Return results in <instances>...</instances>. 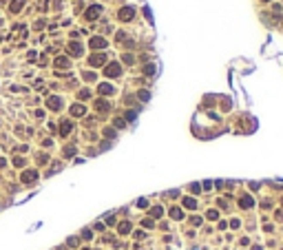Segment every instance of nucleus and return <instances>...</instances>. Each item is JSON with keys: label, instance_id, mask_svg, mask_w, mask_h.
Instances as JSON below:
<instances>
[{"label": "nucleus", "instance_id": "obj_1", "mask_svg": "<svg viewBox=\"0 0 283 250\" xmlns=\"http://www.w3.org/2000/svg\"><path fill=\"white\" fill-rule=\"evenodd\" d=\"M35 177H38L35 170H25V173H22V181H25V184L27 181H35Z\"/></svg>", "mask_w": 283, "mask_h": 250}, {"label": "nucleus", "instance_id": "obj_2", "mask_svg": "<svg viewBox=\"0 0 283 250\" xmlns=\"http://www.w3.org/2000/svg\"><path fill=\"white\" fill-rule=\"evenodd\" d=\"M106 75H119V66L117 64H111L109 69H106Z\"/></svg>", "mask_w": 283, "mask_h": 250}, {"label": "nucleus", "instance_id": "obj_3", "mask_svg": "<svg viewBox=\"0 0 283 250\" xmlns=\"http://www.w3.org/2000/svg\"><path fill=\"white\" fill-rule=\"evenodd\" d=\"M69 131H71V124H69V122H62V126H60V133H62V135H66Z\"/></svg>", "mask_w": 283, "mask_h": 250}, {"label": "nucleus", "instance_id": "obj_4", "mask_svg": "<svg viewBox=\"0 0 283 250\" xmlns=\"http://www.w3.org/2000/svg\"><path fill=\"white\" fill-rule=\"evenodd\" d=\"M91 44H93V47H95V49H100V47H104V44H106V42H104V40H102V38H93V42H91Z\"/></svg>", "mask_w": 283, "mask_h": 250}, {"label": "nucleus", "instance_id": "obj_5", "mask_svg": "<svg viewBox=\"0 0 283 250\" xmlns=\"http://www.w3.org/2000/svg\"><path fill=\"white\" fill-rule=\"evenodd\" d=\"M97 13H100V7H93V9H89V11H86V18H95Z\"/></svg>", "mask_w": 283, "mask_h": 250}, {"label": "nucleus", "instance_id": "obj_6", "mask_svg": "<svg viewBox=\"0 0 283 250\" xmlns=\"http://www.w3.org/2000/svg\"><path fill=\"white\" fill-rule=\"evenodd\" d=\"M104 62V55H93L91 58V64H102Z\"/></svg>", "mask_w": 283, "mask_h": 250}, {"label": "nucleus", "instance_id": "obj_7", "mask_svg": "<svg viewBox=\"0 0 283 250\" xmlns=\"http://www.w3.org/2000/svg\"><path fill=\"white\" fill-rule=\"evenodd\" d=\"M69 49H71V53H75V55H80V53H82V47H80V44H71Z\"/></svg>", "mask_w": 283, "mask_h": 250}, {"label": "nucleus", "instance_id": "obj_8", "mask_svg": "<svg viewBox=\"0 0 283 250\" xmlns=\"http://www.w3.org/2000/svg\"><path fill=\"white\" fill-rule=\"evenodd\" d=\"M49 106H51V109H60V100H58V97H51V100H49Z\"/></svg>", "mask_w": 283, "mask_h": 250}, {"label": "nucleus", "instance_id": "obj_9", "mask_svg": "<svg viewBox=\"0 0 283 250\" xmlns=\"http://www.w3.org/2000/svg\"><path fill=\"white\" fill-rule=\"evenodd\" d=\"M122 18H124V20H128V18H133V9H126V11H122Z\"/></svg>", "mask_w": 283, "mask_h": 250}, {"label": "nucleus", "instance_id": "obj_10", "mask_svg": "<svg viewBox=\"0 0 283 250\" xmlns=\"http://www.w3.org/2000/svg\"><path fill=\"white\" fill-rule=\"evenodd\" d=\"M22 2H25V0H13V5H11V9H13V11H18Z\"/></svg>", "mask_w": 283, "mask_h": 250}, {"label": "nucleus", "instance_id": "obj_11", "mask_svg": "<svg viewBox=\"0 0 283 250\" xmlns=\"http://www.w3.org/2000/svg\"><path fill=\"white\" fill-rule=\"evenodd\" d=\"M84 113V109H82V106H73V115H82Z\"/></svg>", "mask_w": 283, "mask_h": 250}, {"label": "nucleus", "instance_id": "obj_12", "mask_svg": "<svg viewBox=\"0 0 283 250\" xmlns=\"http://www.w3.org/2000/svg\"><path fill=\"white\" fill-rule=\"evenodd\" d=\"M100 91H102V93H111L113 89H111V86H106V84H102V86H100Z\"/></svg>", "mask_w": 283, "mask_h": 250}, {"label": "nucleus", "instance_id": "obj_13", "mask_svg": "<svg viewBox=\"0 0 283 250\" xmlns=\"http://www.w3.org/2000/svg\"><path fill=\"white\" fill-rule=\"evenodd\" d=\"M69 62H66V58H58V66H66Z\"/></svg>", "mask_w": 283, "mask_h": 250}, {"label": "nucleus", "instance_id": "obj_14", "mask_svg": "<svg viewBox=\"0 0 283 250\" xmlns=\"http://www.w3.org/2000/svg\"><path fill=\"white\" fill-rule=\"evenodd\" d=\"M128 228H131L128 224H122V226H119V232H128Z\"/></svg>", "mask_w": 283, "mask_h": 250}]
</instances>
